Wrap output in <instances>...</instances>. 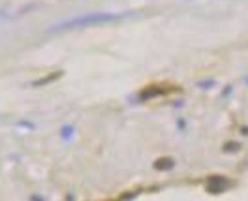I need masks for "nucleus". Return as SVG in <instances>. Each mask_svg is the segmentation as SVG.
<instances>
[{
	"label": "nucleus",
	"mask_w": 248,
	"mask_h": 201,
	"mask_svg": "<svg viewBox=\"0 0 248 201\" xmlns=\"http://www.w3.org/2000/svg\"><path fill=\"white\" fill-rule=\"evenodd\" d=\"M132 14L130 12H123V14H115V12H93V14H83V15H76L72 19L61 21L57 25L51 27V32H64V31H78V29H91V27H98V25H109L115 21L126 19Z\"/></svg>",
	"instance_id": "obj_1"
},
{
	"label": "nucleus",
	"mask_w": 248,
	"mask_h": 201,
	"mask_svg": "<svg viewBox=\"0 0 248 201\" xmlns=\"http://www.w3.org/2000/svg\"><path fill=\"white\" fill-rule=\"evenodd\" d=\"M62 74H64V72H51V74H47L46 77H40V79H36V81H32V87H46L49 83L61 79Z\"/></svg>",
	"instance_id": "obj_4"
},
{
	"label": "nucleus",
	"mask_w": 248,
	"mask_h": 201,
	"mask_svg": "<svg viewBox=\"0 0 248 201\" xmlns=\"http://www.w3.org/2000/svg\"><path fill=\"white\" fill-rule=\"evenodd\" d=\"M241 149V145L239 143H233V141H228L226 145H224V151L226 153H233V151H239Z\"/></svg>",
	"instance_id": "obj_8"
},
{
	"label": "nucleus",
	"mask_w": 248,
	"mask_h": 201,
	"mask_svg": "<svg viewBox=\"0 0 248 201\" xmlns=\"http://www.w3.org/2000/svg\"><path fill=\"white\" fill-rule=\"evenodd\" d=\"M61 136H62V139H70V138L74 136V126L66 124V126H64V128L61 130Z\"/></svg>",
	"instance_id": "obj_6"
},
{
	"label": "nucleus",
	"mask_w": 248,
	"mask_h": 201,
	"mask_svg": "<svg viewBox=\"0 0 248 201\" xmlns=\"http://www.w3.org/2000/svg\"><path fill=\"white\" fill-rule=\"evenodd\" d=\"M233 186V183L228 179V177H222V175H213V177H209L207 179V192L209 194H213V196H218V194H224V192H228L230 188Z\"/></svg>",
	"instance_id": "obj_2"
},
{
	"label": "nucleus",
	"mask_w": 248,
	"mask_h": 201,
	"mask_svg": "<svg viewBox=\"0 0 248 201\" xmlns=\"http://www.w3.org/2000/svg\"><path fill=\"white\" fill-rule=\"evenodd\" d=\"M175 168V160L173 158H158L155 162V170L158 171H170Z\"/></svg>",
	"instance_id": "obj_5"
},
{
	"label": "nucleus",
	"mask_w": 248,
	"mask_h": 201,
	"mask_svg": "<svg viewBox=\"0 0 248 201\" xmlns=\"http://www.w3.org/2000/svg\"><path fill=\"white\" fill-rule=\"evenodd\" d=\"M175 89H168V87H164V85H151V87H145V89H141L140 94H138V98H140L141 102H147V100H153V98H158V96H166V94L173 93Z\"/></svg>",
	"instance_id": "obj_3"
},
{
	"label": "nucleus",
	"mask_w": 248,
	"mask_h": 201,
	"mask_svg": "<svg viewBox=\"0 0 248 201\" xmlns=\"http://www.w3.org/2000/svg\"><path fill=\"white\" fill-rule=\"evenodd\" d=\"M0 19H8V15H6V12H2V10H0Z\"/></svg>",
	"instance_id": "obj_9"
},
{
	"label": "nucleus",
	"mask_w": 248,
	"mask_h": 201,
	"mask_svg": "<svg viewBox=\"0 0 248 201\" xmlns=\"http://www.w3.org/2000/svg\"><path fill=\"white\" fill-rule=\"evenodd\" d=\"M215 85H217L215 79H205V81H200V83H198V87L203 89V91H207V89H211V87H215Z\"/></svg>",
	"instance_id": "obj_7"
},
{
	"label": "nucleus",
	"mask_w": 248,
	"mask_h": 201,
	"mask_svg": "<svg viewBox=\"0 0 248 201\" xmlns=\"http://www.w3.org/2000/svg\"><path fill=\"white\" fill-rule=\"evenodd\" d=\"M245 83H247V85H248V77H245Z\"/></svg>",
	"instance_id": "obj_10"
}]
</instances>
